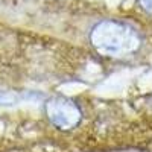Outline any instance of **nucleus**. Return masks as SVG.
<instances>
[{"mask_svg": "<svg viewBox=\"0 0 152 152\" xmlns=\"http://www.w3.org/2000/svg\"><path fill=\"white\" fill-rule=\"evenodd\" d=\"M49 120L59 129H72L81 122V110L66 97H53L46 104Z\"/></svg>", "mask_w": 152, "mask_h": 152, "instance_id": "f03ea898", "label": "nucleus"}, {"mask_svg": "<svg viewBox=\"0 0 152 152\" xmlns=\"http://www.w3.org/2000/svg\"><path fill=\"white\" fill-rule=\"evenodd\" d=\"M17 100L15 96H12V94H8V93H0V104H6V105H11V104H14Z\"/></svg>", "mask_w": 152, "mask_h": 152, "instance_id": "7ed1b4c3", "label": "nucleus"}, {"mask_svg": "<svg viewBox=\"0 0 152 152\" xmlns=\"http://www.w3.org/2000/svg\"><path fill=\"white\" fill-rule=\"evenodd\" d=\"M90 41L99 53L122 58L134 53L140 46L137 31L119 20H105L97 23L90 34Z\"/></svg>", "mask_w": 152, "mask_h": 152, "instance_id": "f257e3e1", "label": "nucleus"}, {"mask_svg": "<svg viewBox=\"0 0 152 152\" xmlns=\"http://www.w3.org/2000/svg\"><path fill=\"white\" fill-rule=\"evenodd\" d=\"M140 6L143 11H146L148 14L152 15V0H140Z\"/></svg>", "mask_w": 152, "mask_h": 152, "instance_id": "20e7f679", "label": "nucleus"}]
</instances>
